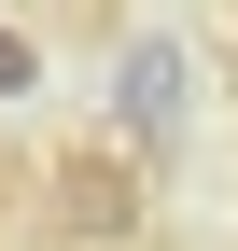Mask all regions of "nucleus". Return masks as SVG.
Here are the masks:
<instances>
[{
    "mask_svg": "<svg viewBox=\"0 0 238 251\" xmlns=\"http://www.w3.org/2000/svg\"><path fill=\"white\" fill-rule=\"evenodd\" d=\"M112 112H126V140H168L182 126V42H126V70H112Z\"/></svg>",
    "mask_w": 238,
    "mask_h": 251,
    "instance_id": "f03ea898",
    "label": "nucleus"
},
{
    "mask_svg": "<svg viewBox=\"0 0 238 251\" xmlns=\"http://www.w3.org/2000/svg\"><path fill=\"white\" fill-rule=\"evenodd\" d=\"M28 84H42V42H28V28H0V98H28Z\"/></svg>",
    "mask_w": 238,
    "mask_h": 251,
    "instance_id": "7ed1b4c3",
    "label": "nucleus"
},
{
    "mask_svg": "<svg viewBox=\"0 0 238 251\" xmlns=\"http://www.w3.org/2000/svg\"><path fill=\"white\" fill-rule=\"evenodd\" d=\"M140 209H154V196H140V153L126 140H70L42 168V224L70 251H140Z\"/></svg>",
    "mask_w": 238,
    "mask_h": 251,
    "instance_id": "f257e3e1",
    "label": "nucleus"
}]
</instances>
